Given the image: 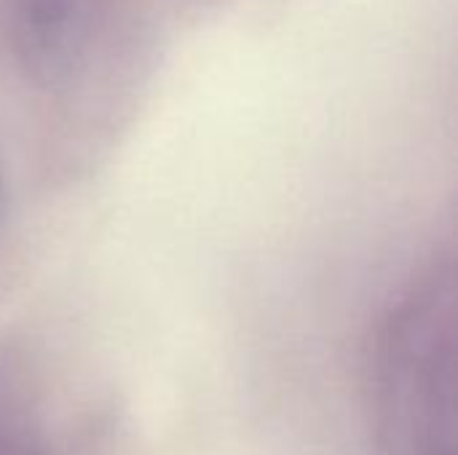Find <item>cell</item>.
Segmentation results:
<instances>
[{
	"label": "cell",
	"instance_id": "6da1fadb",
	"mask_svg": "<svg viewBox=\"0 0 458 455\" xmlns=\"http://www.w3.org/2000/svg\"><path fill=\"white\" fill-rule=\"evenodd\" d=\"M454 263L427 268L389 311L373 359L378 437L386 455H454Z\"/></svg>",
	"mask_w": 458,
	"mask_h": 455
},
{
	"label": "cell",
	"instance_id": "3957f363",
	"mask_svg": "<svg viewBox=\"0 0 458 455\" xmlns=\"http://www.w3.org/2000/svg\"><path fill=\"white\" fill-rule=\"evenodd\" d=\"M0 455H67L35 389L13 365H0Z\"/></svg>",
	"mask_w": 458,
	"mask_h": 455
},
{
	"label": "cell",
	"instance_id": "7a4b0ae2",
	"mask_svg": "<svg viewBox=\"0 0 458 455\" xmlns=\"http://www.w3.org/2000/svg\"><path fill=\"white\" fill-rule=\"evenodd\" d=\"M91 0H19L13 43L16 54L38 83H56L70 75L86 48Z\"/></svg>",
	"mask_w": 458,
	"mask_h": 455
}]
</instances>
